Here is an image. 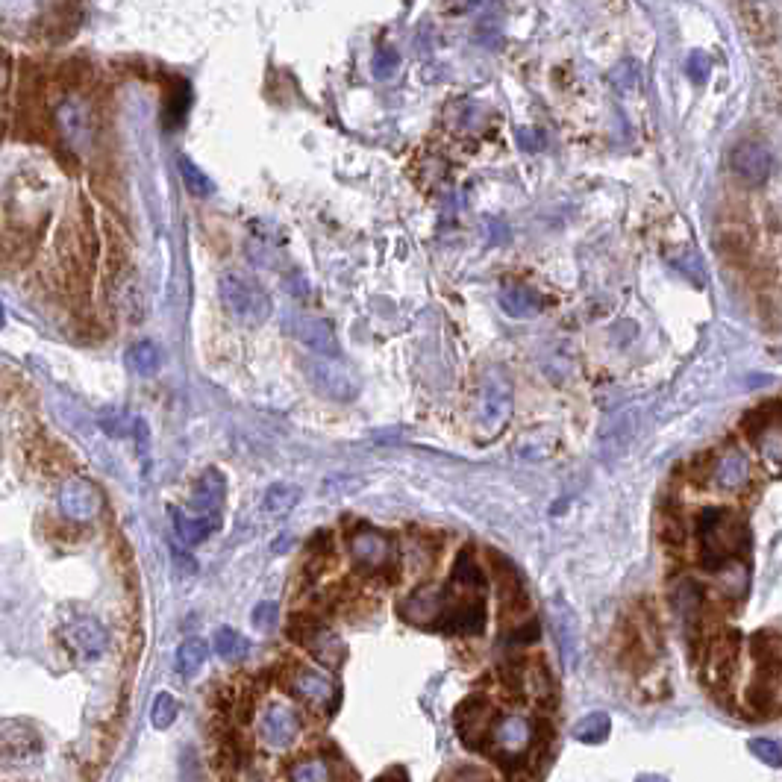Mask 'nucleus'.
<instances>
[{"label": "nucleus", "mask_w": 782, "mask_h": 782, "mask_svg": "<svg viewBox=\"0 0 782 782\" xmlns=\"http://www.w3.org/2000/svg\"><path fill=\"white\" fill-rule=\"evenodd\" d=\"M694 536L700 544V565L715 574L730 559H741L750 547L744 518L730 506H709L694 521Z\"/></svg>", "instance_id": "f257e3e1"}, {"label": "nucleus", "mask_w": 782, "mask_h": 782, "mask_svg": "<svg viewBox=\"0 0 782 782\" xmlns=\"http://www.w3.org/2000/svg\"><path fill=\"white\" fill-rule=\"evenodd\" d=\"M218 297H221L224 312L239 327H247V330L262 327L271 318V309H274L268 292L256 280H247L242 274H224L221 283H218Z\"/></svg>", "instance_id": "f03ea898"}, {"label": "nucleus", "mask_w": 782, "mask_h": 782, "mask_svg": "<svg viewBox=\"0 0 782 782\" xmlns=\"http://www.w3.org/2000/svg\"><path fill=\"white\" fill-rule=\"evenodd\" d=\"M536 741V724L527 715L506 712L491 727L486 753L491 759H497L503 768H515L530 759V753L536 750Z\"/></svg>", "instance_id": "7ed1b4c3"}, {"label": "nucleus", "mask_w": 782, "mask_h": 782, "mask_svg": "<svg viewBox=\"0 0 782 782\" xmlns=\"http://www.w3.org/2000/svg\"><path fill=\"white\" fill-rule=\"evenodd\" d=\"M744 433L753 441V450L762 462V468L771 477H782V406L768 403L747 415Z\"/></svg>", "instance_id": "20e7f679"}, {"label": "nucleus", "mask_w": 782, "mask_h": 782, "mask_svg": "<svg viewBox=\"0 0 782 782\" xmlns=\"http://www.w3.org/2000/svg\"><path fill=\"white\" fill-rule=\"evenodd\" d=\"M447 600L441 609L436 630L447 636H480L489 624V609L483 594H456L444 586Z\"/></svg>", "instance_id": "39448f33"}, {"label": "nucleus", "mask_w": 782, "mask_h": 782, "mask_svg": "<svg viewBox=\"0 0 782 782\" xmlns=\"http://www.w3.org/2000/svg\"><path fill=\"white\" fill-rule=\"evenodd\" d=\"M706 483H712V489L724 491V494H744V491L753 486V459L735 447V444H727L724 450L712 453L706 459V471H703Z\"/></svg>", "instance_id": "423d86ee"}, {"label": "nucleus", "mask_w": 782, "mask_h": 782, "mask_svg": "<svg viewBox=\"0 0 782 782\" xmlns=\"http://www.w3.org/2000/svg\"><path fill=\"white\" fill-rule=\"evenodd\" d=\"M350 559L365 574H391L397 565V550L383 530H374L368 524H359L347 538Z\"/></svg>", "instance_id": "0eeeda50"}, {"label": "nucleus", "mask_w": 782, "mask_h": 782, "mask_svg": "<svg viewBox=\"0 0 782 782\" xmlns=\"http://www.w3.org/2000/svg\"><path fill=\"white\" fill-rule=\"evenodd\" d=\"M509 415H512V380L500 368H491L477 394V421L486 433L497 436L506 427Z\"/></svg>", "instance_id": "6e6552de"}, {"label": "nucleus", "mask_w": 782, "mask_h": 782, "mask_svg": "<svg viewBox=\"0 0 782 782\" xmlns=\"http://www.w3.org/2000/svg\"><path fill=\"white\" fill-rule=\"evenodd\" d=\"M738 671V638L735 633H721L709 638L703 650V683L712 694H727Z\"/></svg>", "instance_id": "1a4fd4ad"}, {"label": "nucleus", "mask_w": 782, "mask_h": 782, "mask_svg": "<svg viewBox=\"0 0 782 782\" xmlns=\"http://www.w3.org/2000/svg\"><path fill=\"white\" fill-rule=\"evenodd\" d=\"M289 636L300 647H306V653L312 659H318L327 668H339L344 662V656H347L342 638L336 636L327 624H318L315 618H294L292 627H289Z\"/></svg>", "instance_id": "9d476101"}, {"label": "nucleus", "mask_w": 782, "mask_h": 782, "mask_svg": "<svg viewBox=\"0 0 782 782\" xmlns=\"http://www.w3.org/2000/svg\"><path fill=\"white\" fill-rule=\"evenodd\" d=\"M283 683H286L294 700H300L303 706H309L315 712H330L339 703V688L324 671H315V668H306V665H294Z\"/></svg>", "instance_id": "9b49d317"}, {"label": "nucleus", "mask_w": 782, "mask_h": 782, "mask_svg": "<svg viewBox=\"0 0 782 782\" xmlns=\"http://www.w3.org/2000/svg\"><path fill=\"white\" fill-rule=\"evenodd\" d=\"M306 377L312 383V389L318 394H324L327 400H336V403H347L359 394V383L353 377V371H347L339 359H306Z\"/></svg>", "instance_id": "f8f14e48"}, {"label": "nucleus", "mask_w": 782, "mask_h": 782, "mask_svg": "<svg viewBox=\"0 0 782 782\" xmlns=\"http://www.w3.org/2000/svg\"><path fill=\"white\" fill-rule=\"evenodd\" d=\"M62 636L83 662H95L109 650V633L95 615H68L62 621Z\"/></svg>", "instance_id": "ddd939ff"}, {"label": "nucleus", "mask_w": 782, "mask_h": 782, "mask_svg": "<svg viewBox=\"0 0 782 782\" xmlns=\"http://www.w3.org/2000/svg\"><path fill=\"white\" fill-rule=\"evenodd\" d=\"M497 718H500V715L494 712L491 700H486L483 694H474V697H468V700L459 706V712H456V730H459L462 741H465L468 747L486 750L491 727H494Z\"/></svg>", "instance_id": "4468645a"}, {"label": "nucleus", "mask_w": 782, "mask_h": 782, "mask_svg": "<svg viewBox=\"0 0 782 782\" xmlns=\"http://www.w3.org/2000/svg\"><path fill=\"white\" fill-rule=\"evenodd\" d=\"M59 512L71 521V524H92L100 515V491L89 480H65L56 494Z\"/></svg>", "instance_id": "2eb2a0df"}, {"label": "nucleus", "mask_w": 782, "mask_h": 782, "mask_svg": "<svg viewBox=\"0 0 782 782\" xmlns=\"http://www.w3.org/2000/svg\"><path fill=\"white\" fill-rule=\"evenodd\" d=\"M42 750H45L42 735L36 733L30 724H21V721L3 724V765L6 768L33 765L42 756Z\"/></svg>", "instance_id": "dca6fc26"}, {"label": "nucleus", "mask_w": 782, "mask_h": 782, "mask_svg": "<svg viewBox=\"0 0 782 782\" xmlns=\"http://www.w3.org/2000/svg\"><path fill=\"white\" fill-rule=\"evenodd\" d=\"M259 735L268 747H289L294 738L300 735V715L289 703H271L262 709L259 715Z\"/></svg>", "instance_id": "f3484780"}, {"label": "nucleus", "mask_w": 782, "mask_h": 782, "mask_svg": "<svg viewBox=\"0 0 782 782\" xmlns=\"http://www.w3.org/2000/svg\"><path fill=\"white\" fill-rule=\"evenodd\" d=\"M733 171L741 183L762 186L774 171V156H771L768 147L759 145V142H741L733 150Z\"/></svg>", "instance_id": "a211bd4d"}, {"label": "nucleus", "mask_w": 782, "mask_h": 782, "mask_svg": "<svg viewBox=\"0 0 782 782\" xmlns=\"http://www.w3.org/2000/svg\"><path fill=\"white\" fill-rule=\"evenodd\" d=\"M550 618H553V633H556V644H559V653H562V662L568 668L577 665V656H580V627H577V615L574 609L556 597L550 603Z\"/></svg>", "instance_id": "6ab92c4d"}, {"label": "nucleus", "mask_w": 782, "mask_h": 782, "mask_svg": "<svg viewBox=\"0 0 782 782\" xmlns=\"http://www.w3.org/2000/svg\"><path fill=\"white\" fill-rule=\"evenodd\" d=\"M747 706L759 715V718H771L782 712V677L780 674H765L756 671L753 683L747 685L744 691Z\"/></svg>", "instance_id": "aec40b11"}, {"label": "nucleus", "mask_w": 782, "mask_h": 782, "mask_svg": "<svg viewBox=\"0 0 782 782\" xmlns=\"http://www.w3.org/2000/svg\"><path fill=\"white\" fill-rule=\"evenodd\" d=\"M297 339L306 350H312L315 356H324V359H339L342 356V344H339V336L333 330L330 321L324 318H303L297 324Z\"/></svg>", "instance_id": "412c9836"}, {"label": "nucleus", "mask_w": 782, "mask_h": 782, "mask_svg": "<svg viewBox=\"0 0 782 782\" xmlns=\"http://www.w3.org/2000/svg\"><path fill=\"white\" fill-rule=\"evenodd\" d=\"M486 586H489L486 571L480 568V562H477L468 550H462V553L456 556L453 568H450L447 588L456 591V594H486Z\"/></svg>", "instance_id": "4be33fe9"}, {"label": "nucleus", "mask_w": 782, "mask_h": 782, "mask_svg": "<svg viewBox=\"0 0 782 782\" xmlns=\"http://www.w3.org/2000/svg\"><path fill=\"white\" fill-rule=\"evenodd\" d=\"M750 653L756 662V671L780 674L782 677V636L780 630H759L750 638Z\"/></svg>", "instance_id": "5701e85b"}, {"label": "nucleus", "mask_w": 782, "mask_h": 782, "mask_svg": "<svg viewBox=\"0 0 782 782\" xmlns=\"http://www.w3.org/2000/svg\"><path fill=\"white\" fill-rule=\"evenodd\" d=\"M171 515H174V533H177V538H180L186 547H195L200 541H206L212 533H218V527H221V518H218L215 512L180 515V512L174 509Z\"/></svg>", "instance_id": "b1692460"}, {"label": "nucleus", "mask_w": 782, "mask_h": 782, "mask_svg": "<svg viewBox=\"0 0 782 782\" xmlns=\"http://www.w3.org/2000/svg\"><path fill=\"white\" fill-rule=\"evenodd\" d=\"M224 494H227V480L218 468H209L200 474V480L195 483V491H192V506L197 512H218V506L224 503Z\"/></svg>", "instance_id": "393cba45"}, {"label": "nucleus", "mask_w": 782, "mask_h": 782, "mask_svg": "<svg viewBox=\"0 0 782 782\" xmlns=\"http://www.w3.org/2000/svg\"><path fill=\"white\" fill-rule=\"evenodd\" d=\"M712 577L718 580V594L727 597V600H744L747 591H750V574H747L741 559H730Z\"/></svg>", "instance_id": "a878e982"}, {"label": "nucleus", "mask_w": 782, "mask_h": 782, "mask_svg": "<svg viewBox=\"0 0 782 782\" xmlns=\"http://www.w3.org/2000/svg\"><path fill=\"white\" fill-rule=\"evenodd\" d=\"M500 306L512 318H533V315L541 312V297L533 289L518 283V286H506L500 292Z\"/></svg>", "instance_id": "bb28decb"}, {"label": "nucleus", "mask_w": 782, "mask_h": 782, "mask_svg": "<svg viewBox=\"0 0 782 782\" xmlns=\"http://www.w3.org/2000/svg\"><path fill=\"white\" fill-rule=\"evenodd\" d=\"M297 503H300V489L292 486V483H274L271 489L265 491V497H262L265 515H268V518H277V521H283L286 515H292Z\"/></svg>", "instance_id": "cd10ccee"}, {"label": "nucleus", "mask_w": 782, "mask_h": 782, "mask_svg": "<svg viewBox=\"0 0 782 782\" xmlns=\"http://www.w3.org/2000/svg\"><path fill=\"white\" fill-rule=\"evenodd\" d=\"M212 647H215V653H218L224 662H233V665L245 662L247 653H250V641H247L239 630H230V627H224V630L215 633Z\"/></svg>", "instance_id": "c85d7f7f"}, {"label": "nucleus", "mask_w": 782, "mask_h": 782, "mask_svg": "<svg viewBox=\"0 0 782 782\" xmlns=\"http://www.w3.org/2000/svg\"><path fill=\"white\" fill-rule=\"evenodd\" d=\"M289 782H333V768L321 756H306V759L292 762Z\"/></svg>", "instance_id": "c756f323"}, {"label": "nucleus", "mask_w": 782, "mask_h": 782, "mask_svg": "<svg viewBox=\"0 0 782 782\" xmlns=\"http://www.w3.org/2000/svg\"><path fill=\"white\" fill-rule=\"evenodd\" d=\"M209 656V641L206 638H186L180 647H177V671L180 674H197L203 668Z\"/></svg>", "instance_id": "7c9ffc66"}, {"label": "nucleus", "mask_w": 782, "mask_h": 782, "mask_svg": "<svg viewBox=\"0 0 782 782\" xmlns=\"http://www.w3.org/2000/svg\"><path fill=\"white\" fill-rule=\"evenodd\" d=\"M609 733H612V721L606 712H591L574 724V738L583 744H603Z\"/></svg>", "instance_id": "2f4dec72"}, {"label": "nucleus", "mask_w": 782, "mask_h": 782, "mask_svg": "<svg viewBox=\"0 0 782 782\" xmlns=\"http://www.w3.org/2000/svg\"><path fill=\"white\" fill-rule=\"evenodd\" d=\"M124 359H127V368H130L133 374H139V377H150V374H156V368H159V350H156V344L153 342L133 344Z\"/></svg>", "instance_id": "473e14b6"}, {"label": "nucleus", "mask_w": 782, "mask_h": 782, "mask_svg": "<svg viewBox=\"0 0 782 782\" xmlns=\"http://www.w3.org/2000/svg\"><path fill=\"white\" fill-rule=\"evenodd\" d=\"M174 721H177V700H174V694L159 691L150 706V724H153V730H168Z\"/></svg>", "instance_id": "72a5a7b5"}, {"label": "nucleus", "mask_w": 782, "mask_h": 782, "mask_svg": "<svg viewBox=\"0 0 782 782\" xmlns=\"http://www.w3.org/2000/svg\"><path fill=\"white\" fill-rule=\"evenodd\" d=\"M180 177H183V183H186V189L197 197H206L212 195V180H209V174H203L200 168H197V162H192L189 156H180Z\"/></svg>", "instance_id": "f704fd0d"}, {"label": "nucleus", "mask_w": 782, "mask_h": 782, "mask_svg": "<svg viewBox=\"0 0 782 782\" xmlns=\"http://www.w3.org/2000/svg\"><path fill=\"white\" fill-rule=\"evenodd\" d=\"M747 747H750V753H753L759 762H765V765H771V768H782V747L777 741H771V738H753Z\"/></svg>", "instance_id": "c9c22d12"}, {"label": "nucleus", "mask_w": 782, "mask_h": 782, "mask_svg": "<svg viewBox=\"0 0 782 782\" xmlns=\"http://www.w3.org/2000/svg\"><path fill=\"white\" fill-rule=\"evenodd\" d=\"M444 782H497V777L489 768H480V765H459L444 777Z\"/></svg>", "instance_id": "e433bc0d"}, {"label": "nucleus", "mask_w": 782, "mask_h": 782, "mask_svg": "<svg viewBox=\"0 0 782 782\" xmlns=\"http://www.w3.org/2000/svg\"><path fill=\"white\" fill-rule=\"evenodd\" d=\"M277 618H280V606L277 603H256V609H253V627L256 630H262V633L274 630Z\"/></svg>", "instance_id": "4c0bfd02"}, {"label": "nucleus", "mask_w": 782, "mask_h": 782, "mask_svg": "<svg viewBox=\"0 0 782 782\" xmlns=\"http://www.w3.org/2000/svg\"><path fill=\"white\" fill-rule=\"evenodd\" d=\"M709 68H712V62H709V56L703 50H694L688 56V74H691L694 83H703L709 77Z\"/></svg>", "instance_id": "58836bf2"}, {"label": "nucleus", "mask_w": 782, "mask_h": 782, "mask_svg": "<svg viewBox=\"0 0 782 782\" xmlns=\"http://www.w3.org/2000/svg\"><path fill=\"white\" fill-rule=\"evenodd\" d=\"M615 83L624 86V89H633V86H636V68H633V65H621V68L615 71Z\"/></svg>", "instance_id": "ea45409f"}, {"label": "nucleus", "mask_w": 782, "mask_h": 782, "mask_svg": "<svg viewBox=\"0 0 782 782\" xmlns=\"http://www.w3.org/2000/svg\"><path fill=\"white\" fill-rule=\"evenodd\" d=\"M374 782H409V777H406L403 768H391V771H386V774H380Z\"/></svg>", "instance_id": "a19ab883"}, {"label": "nucleus", "mask_w": 782, "mask_h": 782, "mask_svg": "<svg viewBox=\"0 0 782 782\" xmlns=\"http://www.w3.org/2000/svg\"><path fill=\"white\" fill-rule=\"evenodd\" d=\"M636 782H668L665 777H659V774H641Z\"/></svg>", "instance_id": "79ce46f5"}]
</instances>
